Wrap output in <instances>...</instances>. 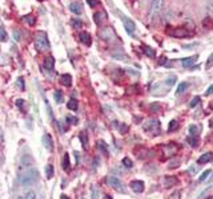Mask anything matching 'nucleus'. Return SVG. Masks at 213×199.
I'll return each mask as SVG.
<instances>
[{"label":"nucleus","mask_w":213,"mask_h":199,"mask_svg":"<svg viewBox=\"0 0 213 199\" xmlns=\"http://www.w3.org/2000/svg\"><path fill=\"white\" fill-rule=\"evenodd\" d=\"M39 179V173L36 169L33 167H27L26 171H22L19 175V181L23 186H31L35 182H37Z\"/></svg>","instance_id":"nucleus-1"},{"label":"nucleus","mask_w":213,"mask_h":199,"mask_svg":"<svg viewBox=\"0 0 213 199\" xmlns=\"http://www.w3.org/2000/svg\"><path fill=\"white\" fill-rule=\"evenodd\" d=\"M35 45H36V49L40 52L48 51L49 48V41H48V36L44 31H39L36 33V37H35Z\"/></svg>","instance_id":"nucleus-2"},{"label":"nucleus","mask_w":213,"mask_h":199,"mask_svg":"<svg viewBox=\"0 0 213 199\" xmlns=\"http://www.w3.org/2000/svg\"><path fill=\"white\" fill-rule=\"evenodd\" d=\"M144 130L147 133H149L152 137L158 136V134H160V132H161L160 121H158V119H155V118L148 119V121L145 122V125H144Z\"/></svg>","instance_id":"nucleus-3"},{"label":"nucleus","mask_w":213,"mask_h":199,"mask_svg":"<svg viewBox=\"0 0 213 199\" xmlns=\"http://www.w3.org/2000/svg\"><path fill=\"white\" fill-rule=\"evenodd\" d=\"M162 7H164V0H152L151 3V17H156L160 15V12L162 11Z\"/></svg>","instance_id":"nucleus-4"},{"label":"nucleus","mask_w":213,"mask_h":199,"mask_svg":"<svg viewBox=\"0 0 213 199\" xmlns=\"http://www.w3.org/2000/svg\"><path fill=\"white\" fill-rule=\"evenodd\" d=\"M107 183H108V186L113 187L119 192H125V187H124L123 182L119 178H116V177H108L107 178Z\"/></svg>","instance_id":"nucleus-5"},{"label":"nucleus","mask_w":213,"mask_h":199,"mask_svg":"<svg viewBox=\"0 0 213 199\" xmlns=\"http://www.w3.org/2000/svg\"><path fill=\"white\" fill-rule=\"evenodd\" d=\"M133 153L136 154V155L140 158V159H145V158H152L153 155H155V153H153L152 150H149V149H147V147H143V146H140V147H136L135 150H133Z\"/></svg>","instance_id":"nucleus-6"},{"label":"nucleus","mask_w":213,"mask_h":199,"mask_svg":"<svg viewBox=\"0 0 213 199\" xmlns=\"http://www.w3.org/2000/svg\"><path fill=\"white\" fill-rule=\"evenodd\" d=\"M123 23H124V28L127 29L128 33H129V35H133V33H135V31H136V25H135V23H133L131 19L124 17V19H123Z\"/></svg>","instance_id":"nucleus-7"},{"label":"nucleus","mask_w":213,"mask_h":199,"mask_svg":"<svg viewBox=\"0 0 213 199\" xmlns=\"http://www.w3.org/2000/svg\"><path fill=\"white\" fill-rule=\"evenodd\" d=\"M43 145H44V147H46L48 151H52L53 150V139L51 137V134H44V137H43Z\"/></svg>","instance_id":"nucleus-8"},{"label":"nucleus","mask_w":213,"mask_h":199,"mask_svg":"<svg viewBox=\"0 0 213 199\" xmlns=\"http://www.w3.org/2000/svg\"><path fill=\"white\" fill-rule=\"evenodd\" d=\"M93 19H95V23L97 24V25H101V24L107 20V13L104 11H99V12H96L95 15H93Z\"/></svg>","instance_id":"nucleus-9"},{"label":"nucleus","mask_w":213,"mask_h":199,"mask_svg":"<svg viewBox=\"0 0 213 199\" xmlns=\"http://www.w3.org/2000/svg\"><path fill=\"white\" fill-rule=\"evenodd\" d=\"M131 188L135 192H143L144 191V182L143 181H133V182H131Z\"/></svg>","instance_id":"nucleus-10"},{"label":"nucleus","mask_w":213,"mask_h":199,"mask_svg":"<svg viewBox=\"0 0 213 199\" xmlns=\"http://www.w3.org/2000/svg\"><path fill=\"white\" fill-rule=\"evenodd\" d=\"M212 159H213V153H205L197 159V163H199V165H205V163L211 162Z\"/></svg>","instance_id":"nucleus-11"},{"label":"nucleus","mask_w":213,"mask_h":199,"mask_svg":"<svg viewBox=\"0 0 213 199\" xmlns=\"http://www.w3.org/2000/svg\"><path fill=\"white\" fill-rule=\"evenodd\" d=\"M171 35L172 36H176V37H186V36H189V32L186 31V29H182V28H177V29H175V31H172L171 32Z\"/></svg>","instance_id":"nucleus-12"},{"label":"nucleus","mask_w":213,"mask_h":199,"mask_svg":"<svg viewBox=\"0 0 213 199\" xmlns=\"http://www.w3.org/2000/svg\"><path fill=\"white\" fill-rule=\"evenodd\" d=\"M101 36H103V39L108 40V41H111V40H113V39H115V33H113L112 28H105V29H103Z\"/></svg>","instance_id":"nucleus-13"},{"label":"nucleus","mask_w":213,"mask_h":199,"mask_svg":"<svg viewBox=\"0 0 213 199\" xmlns=\"http://www.w3.org/2000/svg\"><path fill=\"white\" fill-rule=\"evenodd\" d=\"M69 9H71V12L76 13V15H80V13L83 12V7H81V4H80V3H77V2H73V3L69 4Z\"/></svg>","instance_id":"nucleus-14"},{"label":"nucleus","mask_w":213,"mask_h":199,"mask_svg":"<svg viewBox=\"0 0 213 199\" xmlns=\"http://www.w3.org/2000/svg\"><path fill=\"white\" fill-rule=\"evenodd\" d=\"M80 40H81V43L85 44L87 47H90L92 44V37H91V35L88 32H81L80 33Z\"/></svg>","instance_id":"nucleus-15"},{"label":"nucleus","mask_w":213,"mask_h":199,"mask_svg":"<svg viewBox=\"0 0 213 199\" xmlns=\"http://www.w3.org/2000/svg\"><path fill=\"white\" fill-rule=\"evenodd\" d=\"M164 149H165V153H167V155H168V157L175 155V154L177 153V150H179V147H177V146L175 145V143H172V145H168V146H165Z\"/></svg>","instance_id":"nucleus-16"},{"label":"nucleus","mask_w":213,"mask_h":199,"mask_svg":"<svg viewBox=\"0 0 213 199\" xmlns=\"http://www.w3.org/2000/svg\"><path fill=\"white\" fill-rule=\"evenodd\" d=\"M177 179H176V177H165L164 178V186L165 187H172V186H175V185H177Z\"/></svg>","instance_id":"nucleus-17"},{"label":"nucleus","mask_w":213,"mask_h":199,"mask_svg":"<svg viewBox=\"0 0 213 199\" xmlns=\"http://www.w3.org/2000/svg\"><path fill=\"white\" fill-rule=\"evenodd\" d=\"M196 60H197V56H192V57H186V58H184V60H182V67H184V68H189V67H192L193 64L196 62Z\"/></svg>","instance_id":"nucleus-18"},{"label":"nucleus","mask_w":213,"mask_h":199,"mask_svg":"<svg viewBox=\"0 0 213 199\" xmlns=\"http://www.w3.org/2000/svg\"><path fill=\"white\" fill-rule=\"evenodd\" d=\"M60 81H61V84L64 86H71V84H72L71 74H61V76H60Z\"/></svg>","instance_id":"nucleus-19"},{"label":"nucleus","mask_w":213,"mask_h":199,"mask_svg":"<svg viewBox=\"0 0 213 199\" xmlns=\"http://www.w3.org/2000/svg\"><path fill=\"white\" fill-rule=\"evenodd\" d=\"M186 141H188V143H189L192 147H197V146H199V142H200L199 137H197V136H189Z\"/></svg>","instance_id":"nucleus-20"},{"label":"nucleus","mask_w":213,"mask_h":199,"mask_svg":"<svg viewBox=\"0 0 213 199\" xmlns=\"http://www.w3.org/2000/svg\"><path fill=\"white\" fill-rule=\"evenodd\" d=\"M63 169L65 171H69V169H71V163H69V154H64V157H63Z\"/></svg>","instance_id":"nucleus-21"},{"label":"nucleus","mask_w":213,"mask_h":199,"mask_svg":"<svg viewBox=\"0 0 213 199\" xmlns=\"http://www.w3.org/2000/svg\"><path fill=\"white\" fill-rule=\"evenodd\" d=\"M44 67H46L47 69H49V71H53V67H55V61H53L52 57H47L46 60H44Z\"/></svg>","instance_id":"nucleus-22"},{"label":"nucleus","mask_w":213,"mask_h":199,"mask_svg":"<svg viewBox=\"0 0 213 199\" xmlns=\"http://www.w3.org/2000/svg\"><path fill=\"white\" fill-rule=\"evenodd\" d=\"M80 141L83 143V149L84 150H87L88 149V137L85 133H80Z\"/></svg>","instance_id":"nucleus-23"},{"label":"nucleus","mask_w":213,"mask_h":199,"mask_svg":"<svg viewBox=\"0 0 213 199\" xmlns=\"http://www.w3.org/2000/svg\"><path fill=\"white\" fill-rule=\"evenodd\" d=\"M67 106H68V109H71V110H76V109L79 108V105H77V101L75 98H71L68 101V104H67Z\"/></svg>","instance_id":"nucleus-24"},{"label":"nucleus","mask_w":213,"mask_h":199,"mask_svg":"<svg viewBox=\"0 0 213 199\" xmlns=\"http://www.w3.org/2000/svg\"><path fill=\"white\" fill-rule=\"evenodd\" d=\"M188 88H189V84L188 82H181L179 85V88H177V94H182Z\"/></svg>","instance_id":"nucleus-25"},{"label":"nucleus","mask_w":213,"mask_h":199,"mask_svg":"<svg viewBox=\"0 0 213 199\" xmlns=\"http://www.w3.org/2000/svg\"><path fill=\"white\" fill-rule=\"evenodd\" d=\"M177 129H179V122H177L176 119H172V121L169 122V127H168V130L172 133V132H176Z\"/></svg>","instance_id":"nucleus-26"},{"label":"nucleus","mask_w":213,"mask_h":199,"mask_svg":"<svg viewBox=\"0 0 213 199\" xmlns=\"http://www.w3.org/2000/svg\"><path fill=\"white\" fill-rule=\"evenodd\" d=\"M23 19L28 25H35V23H36V20H35V17L32 16V15H27V16H24Z\"/></svg>","instance_id":"nucleus-27"},{"label":"nucleus","mask_w":213,"mask_h":199,"mask_svg":"<svg viewBox=\"0 0 213 199\" xmlns=\"http://www.w3.org/2000/svg\"><path fill=\"white\" fill-rule=\"evenodd\" d=\"M46 177L48 179H51L53 177V166L52 165H47L46 166Z\"/></svg>","instance_id":"nucleus-28"},{"label":"nucleus","mask_w":213,"mask_h":199,"mask_svg":"<svg viewBox=\"0 0 213 199\" xmlns=\"http://www.w3.org/2000/svg\"><path fill=\"white\" fill-rule=\"evenodd\" d=\"M202 27H205V28H212L213 27V19H211V17H206V19H204L202 20Z\"/></svg>","instance_id":"nucleus-29"},{"label":"nucleus","mask_w":213,"mask_h":199,"mask_svg":"<svg viewBox=\"0 0 213 199\" xmlns=\"http://www.w3.org/2000/svg\"><path fill=\"white\" fill-rule=\"evenodd\" d=\"M72 27L75 28V29H81V27H83V23H81V20H79V19H72Z\"/></svg>","instance_id":"nucleus-30"},{"label":"nucleus","mask_w":213,"mask_h":199,"mask_svg":"<svg viewBox=\"0 0 213 199\" xmlns=\"http://www.w3.org/2000/svg\"><path fill=\"white\" fill-rule=\"evenodd\" d=\"M97 146H99V149H100L101 151H104L105 154H108V149H107V143L104 142V141H97Z\"/></svg>","instance_id":"nucleus-31"},{"label":"nucleus","mask_w":213,"mask_h":199,"mask_svg":"<svg viewBox=\"0 0 213 199\" xmlns=\"http://www.w3.org/2000/svg\"><path fill=\"white\" fill-rule=\"evenodd\" d=\"M0 40H2V41H4V43H6L7 40H8V35L6 32V29L2 28V27H0Z\"/></svg>","instance_id":"nucleus-32"},{"label":"nucleus","mask_w":213,"mask_h":199,"mask_svg":"<svg viewBox=\"0 0 213 199\" xmlns=\"http://www.w3.org/2000/svg\"><path fill=\"white\" fill-rule=\"evenodd\" d=\"M144 53L147 54V56H149V57H155L156 56V52L149 47H144Z\"/></svg>","instance_id":"nucleus-33"},{"label":"nucleus","mask_w":213,"mask_h":199,"mask_svg":"<svg viewBox=\"0 0 213 199\" xmlns=\"http://www.w3.org/2000/svg\"><path fill=\"white\" fill-rule=\"evenodd\" d=\"M200 97L199 96H196V97H193L192 100H191V102H189V108H195V106H197V104L200 102Z\"/></svg>","instance_id":"nucleus-34"},{"label":"nucleus","mask_w":213,"mask_h":199,"mask_svg":"<svg viewBox=\"0 0 213 199\" xmlns=\"http://www.w3.org/2000/svg\"><path fill=\"white\" fill-rule=\"evenodd\" d=\"M168 199H181V191H180V190L173 191V192L171 194V197L168 198Z\"/></svg>","instance_id":"nucleus-35"},{"label":"nucleus","mask_w":213,"mask_h":199,"mask_svg":"<svg viewBox=\"0 0 213 199\" xmlns=\"http://www.w3.org/2000/svg\"><path fill=\"white\" fill-rule=\"evenodd\" d=\"M189 133H191V136H197V134H199V127H197V125H191Z\"/></svg>","instance_id":"nucleus-36"},{"label":"nucleus","mask_w":213,"mask_h":199,"mask_svg":"<svg viewBox=\"0 0 213 199\" xmlns=\"http://www.w3.org/2000/svg\"><path fill=\"white\" fill-rule=\"evenodd\" d=\"M209 174H211V170H205V171H204V173H202L201 175H200L199 181H200V182H205V181H206V178H208V175H209Z\"/></svg>","instance_id":"nucleus-37"},{"label":"nucleus","mask_w":213,"mask_h":199,"mask_svg":"<svg viewBox=\"0 0 213 199\" xmlns=\"http://www.w3.org/2000/svg\"><path fill=\"white\" fill-rule=\"evenodd\" d=\"M123 165L125 166L127 169H131V167L133 166V163H132V161H131L129 158H124V159H123Z\"/></svg>","instance_id":"nucleus-38"},{"label":"nucleus","mask_w":213,"mask_h":199,"mask_svg":"<svg viewBox=\"0 0 213 199\" xmlns=\"http://www.w3.org/2000/svg\"><path fill=\"white\" fill-rule=\"evenodd\" d=\"M180 165V159H173V161L169 162V169H176Z\"/></svg>","instance_id":"nucleus-39"},{"label":"nucleus","mask_w":213,"mask_h":199,"mask_svg":"<svg viewBox=\"0 0 213 199\" xmlns=\"http://www.w3.org/2000/svg\"><path fill=\"white\" fill-rule=\"evenodd\" d=\"M206 11H208V13H209L211 16H213V0H211V2L208 3V6H206Z\"/></svg>","instance_id":"nucleus-40"},{"label":"nucleus","mask_w":213,"mask_h":199,"mask_svg":"<svg viewBox=\"0 0 213 199\" xmlns=\"http://www.w3.org/2000/svg\"><path fill=\"white\" fill-rule=\"evenodd\" d=\"M175 82H176V77L172 76V77H169L167 80V86H173L175 85Z\"/></svg>","instance_id":"nucleus-41"},{"label":"nucleus","mask_w":213,"mask_h":199,"mask_svg":"<svg viewBox=\"0 0 213 199\" xmlns=\"http://www.w3.org/2000/svg\"><path fill=\"white\" fill-rule=\"evenodd\" d=\"M13 39L16 40V41H20L22 40V32L19 31V29L17 31H13Z\"/></svg>","instance_id":"nucleus-42"},{"label":"nucleus","mask_w":213,"mask_h":199,"mask_svg":"<svg viewBox=\"0 0 213 199\" xmlns=\"http://www.w3.org/2000/svg\"><path fill=\"white\" fill-rule=\"evenodd\" d=\"M67 122L68 123H73V125H77L79 119L76 117H67Z\"/></svg>","instance_id":"nucleus-43"},{"label":"nucleus","mask_w":213,"mask_h":199,"mask_svg":"<svg viewBox=\"0 0 213 199\" xmlns=\"http://www.w3.org/2000/svg\"><path fill=\"white\" fill-rule=\"evenodd\" d=\"M55 100H56V102H61L63 101V94H61V92H55Z\"/></svg>","instance_id":"nucleus-44"},{"label":"nucleus","mask_w":213,"mask_h":199,"mask_svg":"<svg viewBox=\"0 0 213 199\" xmlns=\"http://www.w3.org/2000/svg\"><path fill=\"white\" fill-rule=\"evenodd\" d=\"M26 199H36V195H35V192L33 191H28L27 194H26V197H24Z\"/></svg>","instance_id":"nucleus-45"},{"label":"nucleus","mask_w":213,"mask_h":199,"mask_svg":"<svg viewBox=\"0 0 213 199\" xmlns=\"http://www.w3.org/2000/svg\"><path fill=\"white\" fill-rule=\"evenodd\" d=\"M212 65H213V53L209 56V58H208V62H206V69H209V68H212Z\"/></svg>","instance_id":"nucleus-46"},{"label":"nucleus","mask_w":213,"mask_h":199,"mask_svg":"<svg viewBox=\"0 0 213 199\" xmlns=\"http://www.w3.org/2000/svg\"><path fill=\"white\" fill-rule=\"evenodd\" d=\"M151 110H152V112L160 110V104H152V105H151Z\"/></svg>","instance_id":"nucleus-47"},{"label":"nucleus","mask_w":213,"mask_h":199,"mask_svg":"<svg viewBox=\"0 0 213 199\" xmlns=\"http://www.w3.org/2000/svg\"><path fill=\"white\" fill-rule=\"evenodd\" d=\"M16 82H17L19 88H20V89H24V80H23V77H19Z\"/></svg>","instance_id":"nucleus-48"},{"label":"nucleus","mask_w":213,"mask_h":199,"mask_svg":"<svg viewBox=\"0 0 213 199\" xmlns=\"http://www.w3.org/2000/svg\"><path fill=\"white\" fill-rule=\"evenodd\" d=\"M24 104H26V102H24V100H17V101H16V105L20 108L22 110H24Z\"/></svg>","instance_id":"nucleus-49"},{"label":"nucleus","mask_w":213,"mask_h":199,"mask_svg":"<svg viewBox=\"0 0 213 199\" xmlns=\"http://www.w3.org/2000/svg\"><path fill=\"white\" fill-rule=\"evenodd\" d=\"M92 191H93V194H92V199H97V198H99V190H97L96 187H93Z\"/></svg>","instance_id":"nucleus-50"},{"label":"nucleus","mask_w":213,"mask_h":199,"mask_svg":"<svg viewBox=\"0 0 213 199\" xmlns=\"http://www.w3.org/2000/svg\"><path fill=\"white\" fill-rule=\"evenodd\" d=\"M87 2H88V4H90V6H91L92 8H93V7H96L97 4H99L97 0H87Z\"/></svg>","instance_id":"nucleus-51"},{"label":"nucleus","mask_w":213,"mask_h":199,"mask_svg":"<svg viewBox=\"0 0 213 199\" xmlns=\"http://www.w3.org/2000/svg\"><path fill=\"white\" fill-rule=\"evenodd\" d=\"M127 132H128V125H125V123H124V125L120 126V133L124 134V133H127Z\"/></svg>","instance_id":"nucleus-52"},{"label":"nucleus","mask_w":213,"mask_h":199,"mask_svg":"<svg viewBox=\"0 0 213 199\" xmlns=\"http://www.w3.org/2000/svg\"><path fill=\"white\" fill-rule=\"evenodd\" d=\"M213 93V84H212V85L209 86V88H208L206 89V92H205V94H206V96H211V94Z\"/></svg>","instance_id":"nucleus-53"},{"label":"nucleus","mask_w":213,"mask_h":199,"mask_svg":"<svg viewBox=\"0 0 213 199\" xmlns=\"http://www.w3.org/2000/svg\"><path fill=\"white\" fill-rule=\"evenodd\" d=\"M208 182H209V183H212V182H213V174H212V175H211V178H209V179H208Z\"/></svg>","instance_id":"nucleus-54"},{"label":"nucleus","mask_w":213,"mask_h":199,"mask_svg":"<svg viewBox=\"0 0 213 199\" xmlns=\"http://www.w3.org/2000/svg\"><path fill=\"white\" fill-rule=\"evenodd\" d=\"M2 142H3V136H2V132H0V145H2Z\"/></svg>","instance_id":"nucleus-55"},{"label":"nucleus","mask_w":213,"mask_h":199,"mask_svg":"<svg viewBox=\"0 0 213 199\" xmlns=\"http://www.w3.org/2000/svg\"><path fill=\"white\" fill-rule=\"evenodd\" d=\"M60 199H69V198H68L67 195H61V197H60Z\"/></svg>","instance_id":"nucleus-56"},{"label":"nucleus","mask_w":213,"mask_h":199,"mask_svg":"<svg viewBox=\"0 0 213 199\" xmlns=\"http://www.w3.org/2000/svg\"><path fill=\"white\" fill-rule=\"evenodd\" d=\"M104 199H111V197L109 195H105V198H104Z\"/></svg>","instance_id":"nucleus-57"},{"label":"nucleus","mask_w":213,"mask_h":199,"mask_svg":"<svg viewBox=\"0 0 213 199\" xmlns=\"http://www.w3.org/2000/svg\"><path fill=\"white\" fill-rule=\"evenodd\" d=\"M211 126H213V119H211Z\"/></svg>","instance_id":"nucleus-58"},{"label":"nucleus","mask_w":213,"mask_h":199,"mask_svg":"<svg viewBox=\"0 0 213 199\" xmlns=\"http://www.w3.org/2000/svg\"><path fill=\"white\" fill-rule=\"evenodd\" d=\"M206 199H213V197H209V198H206Z\"/></svg>","instance_id":"nucleus-59"}]
</instances>
